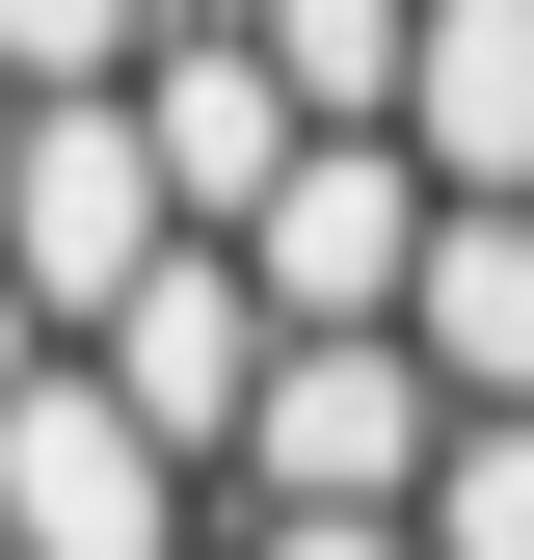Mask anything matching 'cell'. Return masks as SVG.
Segmentation results:
<instances>
[{
    "instance_id": "6da1fadb",
    "label": "cell",
    "mask_w": 534,
    "mask_h": 560,
    "mask_svg": "<svg viewBox=\"0 0 534 560\" xmlns=\"http://www.w3.org/2000/svg\"><path fill=\"white\" fill-rule=\"evenodd\" d=\"M214 534H241V508L134 428L81 347H54V374H0V560H214Z\"/></svg>"
},
{
    "instance_id": "7a4b0ae2",
    "label": "cell",
    "mask_w": 534,
    "mask_h": 560,
    "mask_svg": "<svg viewBox=\"0 0 534 560\" xmlns=\"http://www.w3.org/2000/svg\"><path fill=\"white\" fill-rule=\"evenodd\" d=\"M428 454H454V374L400 320H294V374H267V428H241V480L214 508L267 534V508H428Z\"/></svg>"
},
{
    "instance_id": "3957f363",
    "label": "cell",
    "mask_w": 534,
    "mask_h": 560,
    "mask_svg": "<svg viewBox=\"0 0 534 560\" xmlns=\"http://www.w3.org/2000/svg\"><path fill=\"white\" fill-rule=\"evenodd\" d=\"M187 241V187H161V133H134V81H81V107H27V161H0V294H27L54 347H81L134 267Z\"/></svg>"
},
{
    "instance_id": "277c9868",
    "label": "cell",
    "mask_w": 534,
    "mask_h": 560,
    "mask_svg": "<svg viewBox=\"0 0 534 560\" xmlns=\"http://www.w3.org/2000/svg\"><path fill=\"white\" fill-rule=\"evenodd\" d=\"M81 374H107L134 428L187 454V480H241V428H267V374H294V320H267V267H241V241H161V267H134V294L81 320Z\"/></svg>"
},
{
    "instance_id": "5b68a950",
    "label": "cell",
    "mask_w": 534,
    "mask_h": 560,
    "mask_svg": "<svg viewBox=\"0 0 534 560\" xmlns=\"http://www.w3.org/2000/svg\"><path fill=\"white\" fill-rule=\"evenodd\" d=\"M428 214H454V187L400 161V133H321V161L241 214V267H267V320H400V294H428Z\"/></svg>"
},
{
    "instance_id": "8992f818",
    "label": "cell",
    "mask_w": 534,
    "mask_h": 560,
    "mask_svg": "<svg viewBox=\"0 0 534 560\" xmlns=\"http://www.w3.org/2000/svg\"><path fill=\"white\" fill-rule=\"evenodd\" d=\"M134 133H161V187H187V241H241L267 187L321 161V107L267 81V27H161V54H134Z\"/></svg>"
},
{
    "instance_id": "52a82bcc",
    "label": "cell",
    "mask_w": 534,
    "mask_h": 560,
    "mask_svg": "<svg viewBox=\"0 0 534 560\" xmlns=\"http://www.w3.org/2000/svg\"><path fill=\"white\" fill-rule=\"evenodd\" d=\"M400 347L454 374V428H508V400H534V214H428V294H400Z\"/></svg>"
},
{
    "instance_id": "ba28073f",
    "label": "cell",
    "mask_w": 534,
    "mask_h": 560,
    "mask_svg": "<svg viewBox=\"0 0 534 560\" xmlns=\"http://www.w3.org/2000/svg\"><path fill=\"white\" fill-rule=\"evenodd\" d=\"M428 560H534V400L428 454Z\"/></svg>"
},
{
    "instance_id": "9c48e42d",
    "label": "cell",
    "mask_w": 534,
    "mask_h": 560,
    "mask_svg": "<svg viewBox=\"0 0 534 560\" xmlns=\"http://www.w3.org/2000/svg\"><path fill=\"white\" fill-rule=\"evenodd\" d=\"M161 54V0H0V81L27 107H81V81H134Z\"/></svg>"
},
{
    "instance_id": "30bf717a",
    "label": "cell",
    "mask_w": 534,
    "mask_h": 560,
    "mask_svg": "<svg viewBox=\"0 0 534 560\" xmlns=\"http://www.w3.org/2000/svg\"><path fill=\"white\" fill-rule=\"evenodd\" d=\"M241 560H428V508H267Z\"/></svg>"
},
{
    "instance_id": "8fae6325",
    "label": "cell",
    "mask_w": 534,
    "mask_h": 560,
    "mask_svg": "<svg viewBox=\"0 0 534 560\" xmlns=\"http://www.w3.org/2000/svg\"><path fill=\"white\" fill-rule=\"evenodd\" d=\"M214 560H241V534H214Z\"/></svg>"
}]
</instances>
